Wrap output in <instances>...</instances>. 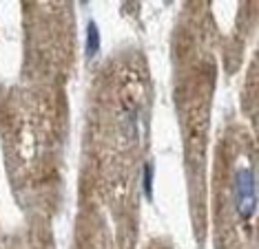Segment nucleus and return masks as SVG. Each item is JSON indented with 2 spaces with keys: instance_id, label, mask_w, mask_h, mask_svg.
Returning a JSON list of instances; mask_svg holds the SVG:
<instances>
[{
  "instance_id": "nucleus-1",
  "label": "nucleus",
  "mask_w": 259,
  "mask_h": 249,
  "mask_svg": "<svg viewBox=\"0 0 259 249\" xmlns=\"http://www.w3.org/2000/svg\"><path fill=\"white\" fill-rule=\"evenodd\" d=\"M235 205L239 216H250L255 210V176L252 170H239L235 176Z\"/></svg>"
},
{
  "instance_id": "nucleus-2",
  "label": "nucleus",
  "mask_w": 259,
  "mask_h": 249,
  "mask_svg": "<svg viewBox=\"0 0 259 249\" xmlns=\"http://www.w3.org/2000/svg\"><path fill=\"white\" fill-rule=\"evenodd\" d=\"M98 46H100L98 29H96V25H89V55H93V53L98 51Z\"/></svg>"
},
{
  "instance_id": "nucleus-3",
  "label": "nucleus",
  "mask_w": 259,
  "mask_h": 249,
  "mask_svg": "<svg viewBox=\"0 0 259 249\" xmlns=\"http://www.w3.org/2000/svg\"><path fill=\"white\" fill-rule=\"evenodd\" d=\"M144 183H146V192H151V168H146V176H144Z\"/></svg>"
}]
</instances>
